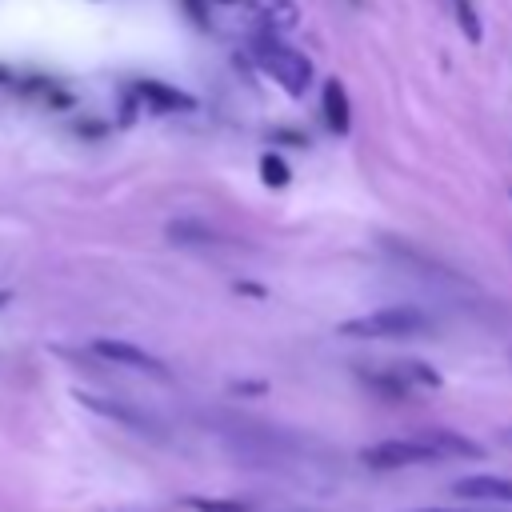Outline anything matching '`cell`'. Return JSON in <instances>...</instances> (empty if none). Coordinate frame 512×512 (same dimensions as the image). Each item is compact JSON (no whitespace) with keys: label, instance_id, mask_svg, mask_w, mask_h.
Masks as SVG:
<instances>
[{"label":"cell","instance_id":"6da1fadb","mask_svg":"<svg viewBox=\"0 0 512 512\" xmlns=\"http://www.w3.org/2000/svg\"><path fill=\"white\" fill-rule=\"evenodd\" d=\"M432 320L412 308V304H388V308H376L368 316H352L340 324V336H352V340H408V336H420L428 332Z\"/></svg>","mask_w":512,"mask_h":512},{"label":"cell","instance_id":"7a4b0ae2","mask_svg":"<svg viewBox=\"0 0 512 512\" xmlns=\"http://www.w3.org/2000/svg\"><path fill=\"white\" fill-rule=\"evenodd\" d=\"M252 52H256L260 68H264L288 96H304V92H308V84H312V60H308V56H300L296 48H288V44H280V40H272V36H260V40L252 44Z\"/></svg>","mask_w":512,"mask_h":512},{"label":"cell","instance_id":"3957f363","mask_svg":"<svg viewBox=\"0 0 512 512\" xmlns=\"http://www.w3.org/2000/svg\"><path fill=\"white\" fill-rule=\"evenodd\" d=\"M360 460H364L368 468L388 472V468L436 464V460H440V452H436V448H432L424 436H404V440H380V444H368V448L360 452Z\"/></svg>","mask_w":512,"mask_h":512},{"label":"cell","instance_id":"277c9868","mask_svg":"<svg viewBox=\"0 0 512 512\" xmlns=\"http://www.w3.org/2000/svg\"><path fill=\"white\" fill-rule=\"evenodd\" d=\"M92 352L96 356H104V360H112V364H124V368H136V372H148V376H168V368H164V360L160 356H152V352H144L140 344H132V340H108V336H100V340H92Z\"/></svg>","mask_w":512,"mask_h":512},{"label":"cell","instance_id":"5b68a950","mask_svg":"<svg viewBox=\"0 0 512 512\" xmlns=\"http://www.w3.org/2000/svg\"><path fill=\"white\" fill-rule=\"evenodd\" d=\"M76 400H80L88 412H96V416H108V420H116V424H128V428H140V432H156V420H152V416H144L140 408L124 404V400H112V396H96V392H80V388H76Z\"/></svg>","mask_w":512,"mask_h":512},{"label":"cell","instance_id":"8992f818","mask_svg":"<svg viewBox=\"0 0 512 512\" xmlns=\"http://www.w3.org/2000/svg\"><path fill=\"white\" fill-rule=\"evenodd\" d=\"M456 496L464 500H488V504H512V480L508 476H488V472H476V476H460L452 484Z\"/></svg>","mask_w":512,"mask_h":512},{"label":"cell","instance_id":"52a82bcc","mask_svg":"<svg viewBox=\"0 0 512 512\" xmlns=\"http://www.w3.org/2000/svg\"><path fill=\"white\" fill-rule=\"evenodd\" d=\"M136 92L156 112H196V96H188V92H180V88H172L164 80H140Z\"/></svg>","mask_w":512,"mask_h":512},{"label":"cell","instance_id":"ba28073f","mask_svg":"<svg viewBox=\"0 0 512 512\" xmlns=\"http://www.w3.org/2000/svg\"><path fill=\"white\" fill-rule=\"evenodd\" d=\"M416 436H424V440L440 452V460H444V456H468V460H480V456H484V448H480L476 440H468L464 432H452V428H424V432H416Z\"/></svg>","mask_w":512,"mask_h":512},{"label":"cell","instance_id":"9c48e42d","mask_svg":"<svg viewBox=\"0 0 512 512\" xmlns=\"http://www.w3.org/2000/svg\"><path fill=\"white\" fill-rule=\"evenodd\" d=\"M320 104H324V120L332 132H348L352 128V108H348V92L340 80H324V92H320Z\"/></svg>","mask_w":512,"mask_h":512},{"label":"cell","instance_id":"30bf717a","mask_svg":"<svg viewBox=\"0 0 512 512\" xmlns=\"http://www.w3.org/2000/svg\"><path fill=\"white\" fill-rule=\"evenodd\" d=\"M168 236L176 244H216V232L208 224H196V220H176L168 224Z\"/></svg>","mask_w":512,"mask_h":512},{"label":"cell","instance_id":"8fae6325","mask_svg":"<svg viewBox=\"0 0 512 512\" xmlns=\"http://www.w3.org/2000/svg\"><path fill=\"white\" fill-rule=\"evenodd\" d=\"M452 12H456L460 32L468 36V44H480V40H484V24H480V16H476L472 0H452Z\"/></svg>","mask_w":512,"mask_h":512},{"label":"cell","instance_id":"7c38bea8","mask_svg":"<svg viewBox=\"0 0 512 512\" xmlns=\"http://www.w3.org/2000/svg\"><path fill=\"white\" fill-rule=\"evenodd\" d=\"M260 176H264L268 188H284V184H288V164L268 152V156H260Z\"/></svg>","mask_w":512,"mask_h":512},{"label":"cell","instance_id":"4fadbf2b","mask_svg":"<svg viewBox=\"0 0 512 512\" xmlns=\"http://www.w3.org/2000/svg\"><path fill=\"white\" fill-rule=\"evenodd\" d=\"M184 504L196 508V512H248L244 500H204V496H188Z\"/></svg>","mask_w":512,"mask_h":512},{"label":"cell","instance_id":"5bb4252c","mask_svg":"<svg viewBox=\"0 0 512 512\" xmlns=\"http://www.w3.org/2000/svg\"><path fill=\"white\" fill-rule=\"evenodd\" d=\"M396 368H400V376H404V380H416V384H432V388L440 384V376H436L428 364H420V360H408V364H396Z\"/></svg>","mask_w":512,"mask_h":512},{"label":"cell","instance_id":"9a60e30c","mask_svg":"<svg viewBox=\"0 0 512 512\" xmlns=\"http://www.w3.org/2000/svg\"><path fill=\"white\" fill-rule=\"evenodd\" d=\"M8 300H12V292H8V288H0V308H8Z\"/></svg>","mask_w":512,"mask_h":512},{"label":"cell","instance_id":"2e32d148","mask_svg":"<svg viewBox=\"0 0 512 512\" xmlns=\"http://www.w3.org/2000/svg\"><path fill=\"white\" fill-rule=\"evenodd\" d=\"M420 512H452V508H420Z\"/></svg>","mask_w":512,"mask_h":512}]
</instances>
